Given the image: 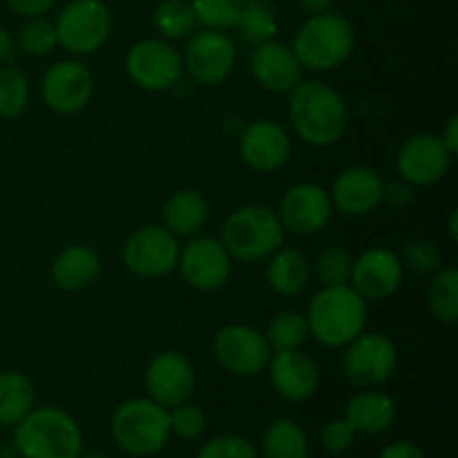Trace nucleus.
<instances>
[{"mask_svg": "<svg viewBox=\"0 0 458 458\" xmlns=\"http://www.w3.org/2000/svg\"><path fill=\"white\" fill-rule=\"evenodd\" d=\"M378 458H428L423 450L411 441H396L383 447Z\"/></svg>", "mask_w": 458, "mask_h": 458, "instance_id": "37998d69", "label": "nucleus"}, {"mask_svg": "<svg viewBox=\"0 0 458 458\" xmlns=\"http://www.w3.org/2000/svg\"><path fill=\"white\" fill-rule=\"evenodd\" d=\"M411 199H414V192H411V186L407 182L401 179V182L385 183L383 201H387L392 208H405Z\"/></svg>", "mask_w": 458, "mask_h": 458, "instance_id": "79ce46f5", "label": "nucleus"}, {"mask_svg": "<svg viewBox=\"0 0 458 458\" xmlns=\"http://www.w3.org/2000/svg\"><path fill=\"white\" fill-rule=\"evenodd\" d=\"M262 458H309L307 432L291 419H277L262 437Z\"/></svg>", "mask_w": 458, "mask_h": 458, "instance_id": "cd10ccee", "label": "nucleus"}, {"mask_svg": "<svg viewBox=\"0 0 458 458\" xmlns=\"http://www.w3.org/2000/svg\"><path fill=\"white\" fill-rule=\"evenodd\" d=\"M94 92V79L88 67L79 61H56L43 76L40 94L47 107L56 114H79L89 103Z\"/></svg>", "mask_w": 458, "mask_h": 458, "instance_id": "4468645a", "label": "nucleus"}, {"mask_svg": "<svg viewBox=\"0 0 458 458\" xmlns=\"http://www.w3.org/2000/svg\"><path fill=\"white\" fill-rule=\"evenodd\" d=\"M438 137H441V141L445 143L450 155L454 157L458 152V116L456 114H452L450 119H447L445 128H443V134H438Z\"/></svg>", "mask_w": 458, "mask_h": 458, "instance_id": "a18cd8bd", "label": "nucleus"}, {"mask_svg": "<svg viewBox=\"0 0 458 458\" xmlns=\"http://www.w3.org/2000/svg\"><path fill=\"white\" fill-rule=\"evenodd\" d=\"M177 267L191 289L201 293L219 291L233 271V258L215 237H195L179 249Z\"/></svg>", "mask_w": 458, "mask_h": 458, "instance_id": "ddd939ff", "label": "nucleus"}, {"mask_svg": "<svg viewBox=\"0 0 458 458\" xmlns=\"http://www.w3.org/2000/svg\"><path fill=\"white\" fill-rule=\"evenodd\" d=\"M383 177L374 168L352 165L335 177L329 195L335 210L349 217H362L383 201Z\"/></svg>", "mask_w": 458, "mask_h": 458, "instance_id": "412c9836", "label": "nucleus"}, {"mask_svg": "<svg viewBox=\"0 0 458 458\" xmlns=\"http://www.w3.org/2000/svg\"><path fill=\"white\" fill-rule=\"evenodd\" d=\"M271 352H291V349H300L309 338V325L307 318L298 311H282L268 322L267 331H264Z\"/></svg>", "mask_w": 458, "mask_h": 458, "instance_id": "2f4dec72", "label": "nucleus"}, {"mask_svg": "<svg viewBox=\"0 0 458 458\" xmlns=\"http://www.w3.org/2000/svg\"><path fill=\"white\" fill-rule=\"evenodd\" d=\"M450 235H452V240H458V228H456V210L454 213H452V217H450Z\"/></svg>", "mask_w": 458, "mask_h": 458, "instance_id": "de8ad7c7", "label": "nucleus"}, {"mask_svg": "<svg viewBox=\"0 0 458 458\" xmlns=\"http://www.w3.org/2000/svg\"><path fill=\"white\" fill-rule=\"evenodd\" d=\"M170 434H174L182 441H195L206 432V414L201 407L192 403H182L168 410Z\"/></svg>", "mask_w": 458, "mask_h": 458, "instance_id": "4c0bfd02", "label": "nucleus"}, {"mask_svg": "<svg viewBox=\"0 0 458 458\" xmlns=\"http://www.w3.org/2000/svg\"><path fill=\"white\" fill-rule=\"evenodd\" d=\"M311 267L309 259L295 249H277L268 258L267 264V282L277 295H298L307 289Z\"/></svg>", "mask_w": 458, "mask_h": 458, "instance_id": "a878e982", "label": "nucleus"}, {"mask_svg": "<svg viewBox=\"0 0 458 458\" xmlns=\"http://www.w3.org/2000/svg\"><path fill=\"white\" fill-rule=\"evenodd\" d=\"M289 94L291 123L307 146L327 148L343 139L349 110L338 89L322 81H304Z\"/></svg>", "mask_w": 458, "mask_h": 458, "instance_id": "f257e3e1", "label": "nucleus"}, {"mask_svg": "<svg viewBox=\"0 0 458 458\" xmlns=\"http://www.w3.org/2000/svg\"><path fill=\"white\" fill-rule=\"evenodd\" d=\"M268 378L273 389L291 403H304L318 392L320 369L316 362L300 349L273 352L268 360Z\"/></svg>", "mask_w": 458, "mask_h": 458, "instance_id": "aec40b11", "label": "nucleus"}, {"mask_svg": "<svg viewBox=\"0 0 458 458\" xmlns=\"http://www.w3.org/2000/svg\"><path fill=\"white\" fill-rule=\"evenodd\" d=\"M132 458H143V456H132Z\"/></svg>", "mask_w": 458, "mask_h": 458, "instance_id": "8fccbe9b", "label": "nucleus"}, {"mask_svg": "<svg viewBox=\"0 0 458 458\" xmlns=\"http://www.w3.org/2000/svg\"><path fill=\"white\" fill-rule=\"evenodd\" d=\"M4 3H7V7L12 9L16 16L38 18L52 12L56 0H4Z\"/></svg>", "mask_w": 458, "mask_h": 458, "instance_id": "a19ab883", "label": "nucleus"}, {"mask_svg": "<svg viewBox=\"0 0 458 458\" xmlns=\"http://www.w3.org/2000/svg\"><path fill=\"white\" fill-rule=\"evenodd\" d=\"M396 403L392 396L376 389H362L349 398L344 419L360 434H383L396 423Z\"/></svg>", "mask_w": 458, "mask_h": 458, "instance_id": "5701e85b", "label": "nucleus"}, {"mask_svg": "<svg viewBox=\"0 0 458 458\" xmlns=\"http://www.w3.org/2000/svg\"><path fill=\"white\" fill-rule=\"evenodd\" d=\"M219 242L237 262H262L282 246L284 226L268 206H242L226 217Z\"/></svg>", "mask_w": 458, "mask_h": 458, "instance_id": "39448f33", "label": "nucleus"}, {"mask_svg": "<svg viewBox=\"0 0 458 458\" xmlns=\"http://www.w3.org/2000/svg\"><path fill=\"white\" fill-rule=\"evenodd\" d=\"M177 235L159 224H150L128 237L123 246V262L132 276L143 280H157L177 268Z\"/></svg>", "mask_w": 458, "mask_h": 458, "instance_id": "9d476101", "label": "nucleus"}, {"mask_svg": "<svg viewBox=\"0 0 458 458\" xmlns=\"http://www.w3.org/2000/svg\"><path fill=\"white\" fill-rule=\"evenodd\" d=\"M197 458H259V452L255 450L253 443L246 441L244 437L235 434H224L215 437L199 450Z\"/></svg>", "mask_w": 458, "mask_h": 458, "instance_id": "58836bf2", "label": "nucleus"}, {"mask_svg": "<svg viewBox=\"0 0 458 458\" xmlns=\"http://www.w3.org/2000/svg\"><path fill=\"white\" fill-rule=\"evenodd\" d=\"M452 159L454 157L450 155L438 134L423 132L403 143L396 157V168L403 182L410 186H432L445 177Z\"/></svg>", "mask_w": 458, "mask_h": 458, "instance_id": "2eb2a0df", "label": "nucleus"}, {"mask_svg": "<svg viewBox=\"0 0 458 458\" xmlns=\"http://www.w3.org/2000/svg\"><path fill=\"white\" fill-rule=\"evenodd\" d=\"M244 0H191L192 12L199 25L206 30L226 31L233 30L237 22V16L242 12Z\"/></svg>", "mask_w": 458, "mask_h": 458, "instance_id": "72a5a7b5", "label": "nucleus"}, {"mask_svg": "<svg viewBox=\"0 0 458 458\" xmlns=\"http://www.w3.org/2000/svg\"><path fill=\"white\" fill-rule=\"evenodd\" d=\"M334 215V201H331L329 191H325L318 183H295L284 192L280 204V217L284 231L295 233V235H316Z\"/></svg>", "mask_w": 458, "mask_h": 458, "instance_id": "dca6fc26", "label": "nucleus"}, {"mask_svg": "<svg viewBox=\"0 0 458 458\" xmlns=\"http://www.w3.org/2000/svg\"><path fill=\"white\" fill-rule=\"evenodd\" d=\"M130 81L148 92L173 89L183 76V58L168 40L146 38L134 43L125 56Z\"/></svg>", "mask_w": 458, "mask_h": 458, "instance_id": "1a4fd4ad", "label": "nucleus"}, {"mask_svg": "<svg viewBox=\"0 0 458 458\" xmlns=\"http://www.w3.org/2000/svg\"><path fill=\"white\" fill-rule=\"evenodd\" d=\"M30 106V83L18 67H0V119H16Z\"/></svg>", "mask_w": 458, "mask_h": 458, "instance_id": "473e14b6", "label": "nucleus"}, {"mask_svg": "<svg viewBox=\"0 0 458 458\" xmlns=\"http://www.w3.org/2000/svg\"><path fill=\"white\" fill-rule=\"evenodd\" d=\"M401 262L414 273H420V276H434L441 268L443 255L432 240L414 237V240H410L403 246Z\"/></svg>", "mask_w": 458, "mask_h": 458, "instance_id": "e433bc0d", "label": "nucleus"}, {"mask_svg": "<svg viewBox=\"0 0 458 458\" xmlns=\"http://www.w3.org/2000/svg\"><path fill=\"white\" fill-rule=\"evenodd\" d=\"M195 369L191 360L179 352H161L146 369L148 398L170 410L191 401L195 394Z\"/></svg>", "mask_w": 458, "mask_h": 458, "instance_id": "f3484780", "label": "nucleus"}, {"mask_svg": "<svg viewBox=\"0 0 458 458\" xmlns=\"http://www.w3.org/2000/svg\"><path fill=\"white\" fill-rule=\"evenodd\" d=\"M353 258L343 246H329L316 259V276L322 286H344L352 280Z\"/></svg>", "mask_w": 458, "mask_h": 458, "instance_id": "c9c22d12", "label": "nucleus"}, {"mask_svg": "<svg viewBox=\"0 0 458 458\" xmlns=\"http://www.w3.org/2000/svg\"><path fill=\"white\" fill-rule=\"evenodd\" d=\"M356 429L349 425L347 419H335L327 423L320 432V445L329 454H344L356 441Z\"/></svg>", "mask_w": 458, "mask_h": 458, "instance_id": "ea45409f", "label": "nucleus"}, {"mask_svg": "<svg viewBox=\"0 0 458 458\" xmlns=\"http://www.w3.org/2000/svg\"><path fill=\"white\" fill-rule=\"evenodd\" d=\"M79 458H110V456H106V454H98V452H92V454H81Z\"/></svg>", "mask_w": 458, "mask_h": 458, "instance_id": "09e8293b", "label": "nucleus"}, {"mask_svg": "<svg viewBox=\"0 0 458 458\" xmlns=\"http://www.w3.org/2000/svg\"><path fill=\"white\" fill-rule=\"evenodd\" d=\"M16 45L27 56H47L58 45L54 22L45 16L27 18V22L18 31Z\"/></svg>", "mask_w": 458, "mask_h": 458, "instance_id": "f704fd0d", "label": "nucleus"}, {"mask_svg": "<svg viewBox=\"0 0 458 458\" xmlns=\"http://www.w3.org/2000/svg\"><path fill=\"white\" fill-rule=\"evenodd\" d=\"M208 222V199L195 188L173 192L164 206V226L173 235H197Z\"/></svg>", "mask_w": 458, "mask_h": 458, "instance_id": "393cba45", "label": "nucleus"}, {"mask_svg": "<svg viewBox=\"0 0 458 458\" xmlns=\"http://www.w3.org/2000/svg\"><path fill=\"white\" fill-rule=\"evenodd\" d=\"M199 25L191 0H164L155 9V27L165 40H183L195 34Z\"/></svg>", "mask_w": 458, "mask_h": 458, "instance_id": "7c9ffc66", "label": "nucleus"}, {"mask_svg": "<svg viewBox=\"0 0 458 458\" xmlns=\"http://www.w3.org/2000/svg\"><path fill=\"white\" fill-rule=\"evenodd\" d=\"M429 311L441 322L454 325L458 320V271L454 267L438 268L428 289Z\"/></svg>", "mask_w": 458, "mask_h": 458, "instance_id": "c756f323", "label": "nucleus"}, {"mask_svg": "<svg viewBox=\"0 0 458 458\" xmlns=\"http://www.w3.org/2000/svg\"><path fill=\"white\" fill-rule=\"evenodd\" d=\"M101 273V258L83 244L67 246L52 262V280L61 291H83L97 282Z\"/></svg>", "mask_w": 458, "mask_h": 458, "instance_id": "b1692460", "label": "nucleus"}, {"mask_svg": "<svg viewBox=\"0 0 458 458\" xmlns=\"http://www.w3.org/2000/svg\"><path fill=\"white\" fill-rule=\"evenodd\" d=\"M300 7L304 9L307 13H322V12H329L331 4H334V0H298Z\"/></svg>", "mask_w": 458, "mask_h": 458, "instance_id": "49530a36", "label": "nucleus"}, {"mask_svg": "<svg viewBox=\"0 0 458 458\" xmlns=\"http://www.w3.org/2000/svg\"><path fill=\"white\" fill-rule=\"evenodd\" d=\"M233 30H237L240 38L246 43L262 45L276 38L277 18L264 0H244Z\"/></svg>", "mask_w": 458, "mask_h": 458, "instance_id": "c85d7f7f", "label": "nucleus"}, {"mask_svg": "<svg viewBox=\"0 0 458 458\" xmlns=\"http://www.w3.org/2000/svg\"><path fill=\"white\" fill-rule=\"evenodd\" d=\"M36 392L31 380L21 371L0 374V428H16L34 410Z\"/></svg>", "mask_w": 458, "mask_h": 458, "instance_id": "bb28decb", "label": "nucleus"}, {"mask_svg": "<svg viewBox=\"0 0 458 458\" xmlns=\"http://www.w3.org/2000/svg\"><path fill=\"white\" fill-rule=\"evenodd\" d=\"M403 262L394 250L376 249L365 250L353 259L349 286L356 289L365 300H387L401 289Z\"/></svg>", "mask_w": 458, "mask_h": 458, "instance_id": "a211bd4d", "label": "nucleus"}, {"mask_svg": "<svg viewBox=\"0 0 458 458\" xmlns=\"http://www.w3.org/2000/svg\"><path fill=\"white\" fill-rule=\"evenodd\" d=\"M309 335L318 340L322 347L344 349L367 327V300L344 286H325L313 295L307 311Z\"/></svg>", "mask_w": 458, "mask_h": 458, "instance_id": "f03ea898", "label": "nucleus"}, {"mask_svg": "<svg viewBox=\"0 0 458 458\" xmlns=\"http://www.w3.org/2000/svg\"><path fill=\"white\" fill-rule=\"evenodd\" d=\"M110 429L125 454L150 458L170 441L168 410L152 398H128L112 414Z\"/></svg>", "mask_w": 458, "mask_h": 458, "instance_id": "423d86ee", "label": "nucleus"}, {"mask_svg": "<svg viewBox=\"0 0 458 458\" xmlns=\"http://www.w3.org/2000/svg\"><path fill=\"white\" fill-rule=\"evenodd\" d=\"M356 31L353 25L335 12L313 13L295 31L291 49L300 65L311 72H329L343 65L353 52Z\"/></svg>", "mask_w": 458, "mask_h": 458, "instance_id": "20e7f679", "label": "nucleus"}, {"mask_svg": "<svg viewBox=\"0 0 458 458\" xmlns=\"http://www.w3.org/2000/svg\"><path fill=\"white\" fill-rule=\"evenodd\" d=\"M398 365L396 344L378 331H362L344 347V378L358 389H376L387 383Z\"/></svg>", "mask_w": 458, "mask_h": 458, "instance_id": "6e6552de", "label": "nucleus"}, {"mask_svg": "<svg viewBox=\"0 0 458 458\" xmlns=\"http://www.w3.org/2000/svg\"><path fill=\"white\" fill-rule=\"evenodd\" d=\"M16 56H18L16 38H13L4 27H0V67L12 65Z\"/></svg>", "mask_w": 458, "mask_h": 458, "instance_id": "c03bdc74", "label": "nucleus"}, {"mask_svg": "<svg viewBox=\"0 0 458 458\" xmlns=\"http://www.w3.org/2000/svg\"><path fill=\"white\" fill-rule=\"evenodd\" d=\"M56 40L72 54H94L112 31V13L103 0H72L54 21Z\"/></svg>", "mask_w": 458, "mask_h": 458, "instance_id": "0eeeda50", "label": "nucleus"}, {"mask_svg": "<svg viewBox=\"0 0 458 458\" xmlns=\"http://www.w3.org/2000/svg\"><path fill=\"white\" fill-rule=\"evenodd\" d=\"M83 445V429L61 407H34L13 428V452L21 458H79Z\"/></svg>", "mask_w": 458, "mask_h": 458, "instance_id": "7ed1b4c3", "label": "nucleus"}, {"mask_svg": "<svg viewBox=\"0 0 458 458\" xmlns=\"http://www.w3.org/2000/svg\"><path fill=\"white\" fill-rule=\"evenodd\" d=\"M250 72L264 89L276 94H289L295 85L302 83V65L298 56L289 45L277 40L255 45L250 54Z\"/></svg>", "mask_w": 458, "mask_h": 458, "instance_id": "4be33fe9", "label": "nucleus"}, {"mask_svg": "<svg viewBox=\"0 0 458 458\" xmlns=\"http://www.w3.org/2000/svg\"><path fill=\"white\" fill-rule=\"evenodd\" d=\"M240 155L249 168L276 173L291 157L289 132L271 119L253 121L240 137Z\"/></svg>", "mask_w": 458, "mask_h": 458, "instance_id": "6ab92c4d", "label": "nucleus"}, {"mask_svg": "<svg viewBox=\"0 0 458 458\" xmlns=\"http://www.w3.org/2000/svg\"><path fill=\"white\" fill-rule=\"evenodd\" d=\"M183 52V72L199 85H219L233 74L237 65L235 40L226 31L201 30L188 36Z\"/></svg>", "mask_w": 458, "mask_h": 458, "instance_id": "9b49d317", "label": "nucleus"}, {"mask_svg": "<svg viewBox=\"0 0 458 458\" xmlns=\"http://www.w3.org/2000/svg\"><path fill=\"white\" fill-rule=\"evenodd\" d=\"M213 353L219 365L233 376H258L271 360V347L262 331L249 325H228L217 331Z\"/></svg>", "mask_w": 458, "mask_h": 458, "instance_id": "f8f14e48", "label": "nucleus"}]
</instances>
